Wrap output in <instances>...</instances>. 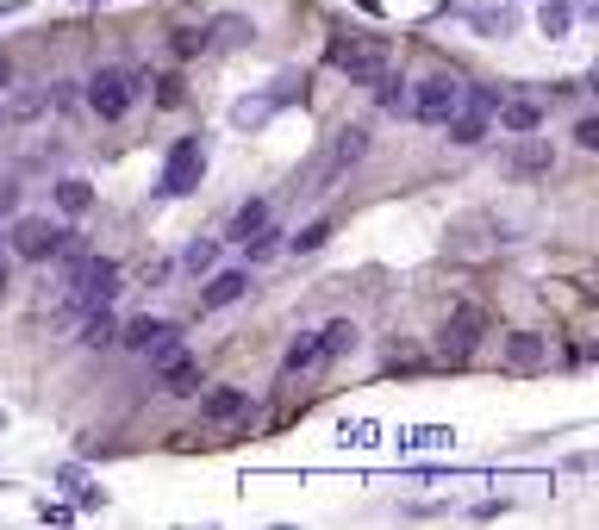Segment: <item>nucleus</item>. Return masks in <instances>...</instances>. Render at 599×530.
Listing matches in <instances>:
<instances>
[{"mask_svg": "<svg viewBox=\"0 0 599 530\" xmlns=\"http://www.w3.org/2000/svg\"><path fill=\"white\" fill-rule=\"evenodd\" d=\"M206 175V138H175L169 144V163H163L157 175V194L163 200H181V194H194Z\"/></svg>", "mask_w": 599, "mask_h": 530, "instance_id": "nucleus-4", "label": "nucleus"}, {"mask_svg": "<svg viewBox=\"0 0 599 530\" xmlns=\"http://www.w3.org/2000/svg\"><path fill=\"white\" fill-rule=\"evenodd\" d=\"M325 57H332L350 81H375L381 69H387V45H381V38H350V31H332V50H325Z\"/></svg>", "mask_w": 599, "mask_h": 530, "instance_id": "nucleus-5", "label": "nucleus"}, {"mask_svg": "<svg viewBox=\"0 0 599 530\" xmlns=\"http://www.w3.org/2000/svg\"><path fill=\"white\" fill-rule=\"evenodd\" d=\"M375 100H381V107H387V112H400V107H406V76H387V69H381V76H375Z\"/></svg>", "mask_w": 599, "mask_h": 530, "instance_id": "nucleus-25", "label": "nucleus"}, {"mask_svg": "<svg viewBox=\"0 0 599 530\" xmlns=\"http://www.w3.org/2000/svg\"><path fill=\"white\" fill-rule=\"evenodd\" d=\"M325 237H332V218H313V225H306V232L294 237V249H300V256H313V249L325 244Z\"/></svg>", "mask_w": 599, "mask_h": 530, "instance_id": "nucleus-28", "label": "nucleus"}, {"mask_svg": "<svg viewBox=\"0 0 599 530\" xmlns=\"http://www.w3.org/2000/svg\"><path fill=\"white\" fill-rule=\"evenodd\" d=\"M318 362H325V350H318V331H300L294 350H287V362H282V374H306V369H318Z\"/></svg>", "mask_w": 599, "mask_h": 530, "instance_id": "nucleus-18", "label": "nucleus"}, {"mask_svg": "<svg viewBox=\"0 0 599 530\" xmlns=\"http://www.w3.org/2000/svg\"><path fill=\"white\" fill-rule=\"evenodd\" d=\"M88 7H100V0H88Z\"/></svg>", "mask_w": 599, "mask_h": 530, "instance_id": "nucleus-35", "label": "nucleus"}, {"mask_svg": "<svg viewBox=\"0 0 599 530\" xmlns=\"http://www.w3.org/2000/svg\"><path fill=\"white\" fill-rule=\"evenodd\" d=\"M251 294V268H213L206 275V287H200V312H225V306H237V300Z\"/></svg>", "mask_w": 599, "mask_h": 530, "instance_id": "nucleus-8", "label": "nucleus"}, {"mask_svg": "<svg viewBox=\"0 0 599 530\" xmlns=\"http://www.w3.org/2000/svg\"><path fill=\"white\" fill-rule=\"evenodd\" d=\"M63 263H69V312H95V306H112V300H119V263H112V256L76 249Z\"/></svg>", "mask_w": 599, "mask_h": 530, "instance_id": "nucleus-1", "label": "nucleus"}, {"mask_svg": "<svg viewBox=\"0 0 599 530\" xmlns=\"http://www.w3.org/2000/svg\"><path fill=\"white\" fill-rule=\"evenodd\" d=\"M45 107H50V88H26V94H19V100H13V107L0 112V119H38V112H45Z\"/></svg>", "mask_w": 599, "mask_h": 530, "instance_id": "nucleus-23", "label": "nucleus"}, {"mask_svg": "<svg viewBox=\"0 0 599 530\" xmlns=\"http://www.w3.org/2000/svg\"><path fill=\"white\" fill-rule=\"evenodd\" d=\"M474 337H481V312H474V306H462L456 318L443 325V350H450V356H469V350H474Z\"/></svg>", "mask_w": 599, "mask_h": 530, "instance_id": "nucleus-13", "label": "nucleus"}, {"mask_svg": "<svg viewBox=\"0 0 599 530\" xmlns=\"http://www.w3.org/2000/svg\"><path fill=\"white\" fill-rule=\"evenodd\" d=\"M294 100H306V76H275V88H268V107H294Z\"/></svg>", "mask_w": 599, "mask_h": 530, "instance_id": "nucleus-24", "label": "nucleus"}, {"mask_svg": "<svg viewBox=\"0 0 599 530\" xmlns=\"http://www.w3.org/2000/svg\"><path fill=\"white\" fill-rule=\"evenodd\" d=\"M443 131H450V138H456V144H481V131H488V112H481V107H469V112H450V119H443Z\"/></svg>", "mask_w": 599, "mask_h": 530, "instance_id": "nucleus-19", "label": "nucleus"}, {"mask_svg": "<svg viewBox=\"0 0 599 530\" xmlns=\"http://www.w3.org/2000/svg\"><path fill=\"white\" fill-rule=\"evenodd\" d=\"M543 362H550V350H543L537 331H512V337H505V369L512 374H537Z\"/></svg>", "mask_w": 599, "mask_h": 530, "instance_id": "nucleus-11", "label": "nucleus"}, {"mask_svg": "<svg viewBox=\"0 0 599 530\" xmlns=\"http://www.w3.org/2000/svg\"><path fill=\"white\" fill-rule=\"evenodd\" d=\"M181 268H188V275H213V268H219V237H194V244L181 249Z\"/></svg>", "mask_w": 599, "mask_h": 530, "instance_id": "nucleus-20", "label": "nucleus"}, {"mask_svg": "<svg viewBox=\"0 0 599 530\" xmlns=\"http://www.w3.org/2000/svg\"><path fill=\"white\" fill-rule=\"evenodd\" d=\"M7 81H13V62H7V57H0V88H7Z\"/></svg>", "mask_w": 599, "mask_h": 530, "instance_id": "nucleus-33", "label": "nucleus"}, {"mask_svg": "<svg viewBox=\"0 0 599 530\" xmlns=\"http://www.w3.org/2000/svg\"><path fill=\"white\" fill-rule=\"evenodd\" d=\"M268 112H275V107H268V94H263V100H237V112H232V125H263V119H268Z\"/></svg>", "mask_w": 599, "mask_h": 530, "instance_id": "nucleus-29", "label": "nucleus"}, {"mask_svg": "<svg viewBox=\"0 0 599 530\" xmlns=\"http://www.w3.org/2000/svg\"><path fill=\"white\" fill-rule=\"evenodd\" d=\"M119 337H126V350H138V356H150V362L181 350V325H169V318H138V325H126Z\"/></svg>", "mask_w": 599, "mask_h": 530, "instance_id": "nucleus-7", "label": "nucleus"}, {"mask_svg": "<svg viewBox=\"0 0 599 530\" xmlns=\"http://www.w3.org/2000/svg\"><path fill=\"white\" fill-rule=\"evenodd\" d=\"M19 213V181L13 175H0V218H13Z\"/></svg>", "mask_w": 599, "mask_h": 530, "instance_id": "nucleus-32", "label": "nucleus"}, {"mask_svg": "<svg viewBox=\"0 0 599 530\" xmlns=\"http://www.w3.org/2000/svg\"><path fill=\"white\" fill-rule=\"evenodd\" d=\"M206 31V50H244V45H256V19H244V13H219L213 26H200Z\"/></svg>", "mask_w": 599, "mask_h": 530, "instance_id": "nucleus-10", "label": "nucleus"}, {"mask_svg": "<svg viewBox=\"0 0 599 530\" xmlns=\"http://www.w3.org/2000/svg\"><path fill=\"white\" fill-rule=\"evenodd\" d=\"M157 369H163V393H194V387H200V356H188V350L163 356Z\"/></svg>", "mask_w": 599, "mask_h": 530, "instance_id": "nucleus-12", "label": "nucleus"}, {"mask_svg": "<svg viewBox=\"0 0 599 530\" xmlns=\"http://www.w3.org/2000/svg\"><path fill=\"white\" fill-rule=\"evenodd\" d=\"M0 294H7V256H0Z\"/></svg>", "mask_w": 599, "mask_h": 530, "instance_id": "nucleus-34", "label": "nucleus"}, {"mask_svg": "<svg viewBox=\"0 0 599 530\" xmlns=\"http://www.w3.org/2000/svg\"><path fill=\"white\" fill-rule=\"evenodd\" d=\"M537 26H543V38H568V26H575V7H568V0H550V7L537 13Z\"/></svg>", "mask_w": 599, "mask_h": 530, "instance_id": "nucleus-22", "label": "nucleus"}, {"mask_svg": "<svg viewBox=\"0 0 599 530\" xmlns=\"http://www.w3.org/2000/svg\"><path fill=\"white\" fill-rule=\"evenodd\" d=\"M356 343H363V331L350 325V318H337V325H325V331H318V350H325V362L350 356V350H356Z\"/></svg>", "mask_w": 599, "mask_h": 530, "instance_id": "nucleus-17", "label": "nucleus"}, {"mask_svg": "<svg viewBox=\"0 0 599 530\" xmlns=\"http://www.w3.org/2000/svg\"><path fill=\"white\" fill-rule=\"evenodd\" d=\"M575 144H581V150H599V119H593V112L575 119Z\"/></svg>", "mask_w": 599, "mask_h": 530, "instance_id": "nucleus-31", "label": "nucleus"}, {"mask_svg": "<svg viewBox=\"0 0 599 530\" xmlns=\"http://www.w3.org/2000/svg\"><path fill=\"white\" fill-rule=\"evenodd\" d=\"M268 218V200H251V206H237V218H232V237H251L256 225Z\"/></svg>", "mask_w": 599, "mask_h": 530, "instance_id": "nucleus-27", "label": "nucleus"}, {"mask_svg": "<svg viewBox=\"0 0 599 530\" xmlns=\"http://www.w3.org/2000/svg\"><path fill=\"white\" fill-rule=\"evenodd\" d=\"M181 100H188L181 76H163V81H157V107H181Z\"/></svg>", "mask_w": 599, "mask_h": 530, "instance_id": "nucleus-30", "label": "nucleus"}, {"mask_svg": "<svg viewBox=\"0 0 599 530\" xmlns=\"http://www.w3.org/2000/svg\"><path fill=\"white\" fill-rule=\"evenodd\" d=\"M13 249L26 256V263H63V256H76L81 237L69 232V225H50V218H19L13 213Z\"/></svg>", "mask_w": 599, "mask_h": 530, "instance_id": "nucleus-2", "label": "nucleus"}, {"mask_svg": "<svg viewBox=\"0 0 599 530\" xmlns=\"http://www.w3.org/2000/svg\"><path fill=\"white\" fill-rule=\"evenodd\" d=\"M81 343H88V350H107V343H119V318H112L107 306H95V318H88V331H81Z\"/></svg>", "mask_w": 599, "mask_h": 530, "instance_id": "nucleus-21", "label": "nucleus"}, {"mask_svg": "<svg viewBox=\"0 0 599 530\" xmlns=\"http://www.w3.org/2000/svg\"><path fill=\"white\" fill-rule=\"evenodd\" d=\"M505 169L512 175H550V144H537L531 131H524V144L505 156Z\"/></svg>", "mask_w": 599, "mask_h": 530, "instance_id": "nucleus-16", "label": "nucleus"}, {"mask_svg": "<svg viewBox=\"0 0 599 530\" xmlns=\"http://www.w3.org/2000/svg\"><path fill=\"white\" fill-rule=\"evenodd\" d=\"M200 419L219 424V431H225V424H244V419H251V393H244V387H213L200 400Z\"/></svg>", "mask_w": 599, "mask_h": 530, "instance_id": "nucleus-9", "label": "nucleus"}, {"mask_svg": "<svg viewBox=\"0 0 599 530\" xmlns=\"http://www.w3.org/2000/svg\"><path fill=\"white\" fill-rule=\"evenodd\" d=\"M138 88H144V76H138V69H95L81 94H88V112L112 125V119H126V112H131Z\"/></svg>", "mask_w": 599, "mask_h": 530, "instance_id": "nucleus-3", "label": "nucleus"}, {"mask_svg": "<svg viewBox=\"0 0 599 530\" xmlns=\"http://www.w3.org/2000/svg\"><path fill=\"white\" fill-rule=\"evenodd\" d=\"M406 94H412V88H406ZM456 107H462V81H456V76H431V81H419V94L406 100V112H412L419 125H443Z\"/></svg>", "mask_w": 599, "mask_h": 530, "instance_id": "nucleus-6", "label": "nucleus"}, {"mask_svg": "<svg viewBox=\"0 0 599 530\" xmlns=\"http://www.w3.org/2000/svg\"><path fill=\"white\" fill-rule=\"evenodd\" d=\"M169 45H175V57H200V50H206V31L200 26H175Z\"/></svg>", "mask_w": 599, "mask_h": 530, "instance_id": "nucleus-26", "label": "nucleus"}, {"mask_svg": "<svg viewBox=\"0 0 599 530\" xmlns=\"http://www.w3.org/2000/svg\"><path fill=\"white\" fill-rule=\"evenodd\" d=\"M88 206H95V181H88V175H63V181H57V213L81 218Z\"/></svg>", "mask_w": 599, "mask_h": 530, "instance_id": "nucleus-14", "label": "nucleus"}, {"mask_svg": "<svg viewBox=\"0 0 599 530\" xmlns=\"http://www.w3.org/2000/svg\"><path fill=\"white\" fill-rule=\"evenodd\" d=\"M493 112H500V125H505V131H519V138L543 125V100H500Z\"/></svg>", "mask_w": 599, "mask_h": 530, "instance_id": "nucleus-15", "label": "nucleus"}]
</instances>
